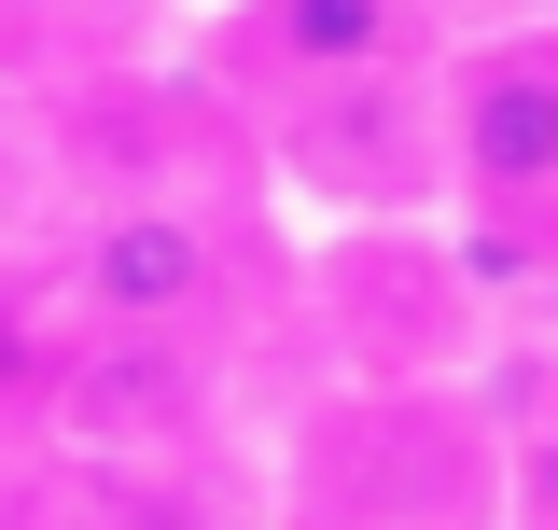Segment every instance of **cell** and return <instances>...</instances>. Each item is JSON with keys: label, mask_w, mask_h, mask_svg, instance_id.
Returning <instances> with one entry per match:
<instances>
[{"label": "cell", "mask_w": 558, "mask_h": 530, "mask_svg": "<svg viewBox=\"0 0 558 530\" xmlns=\"http://www.w3.org/2000/svg\"><path fill=\"white\" fill-rule=\"evenodd\" d=\"M447 168H461V196H502V209L558 196V43L461 57V84H447Z\"/></svg>", "instance_id": "obj_1"}, {"label": "cell", "mask_w": 558, "mask_h": 530, "mask_svg": "<svg viewBox=\"0 0 558 530\" xmlns=\"http://www.w3.org/2000/svg\"><path fill=\"white\" fill-rule=\"evenodd\" d=\"M70 293H84V322H98V335H182L209 293H223V252H209L196 209L140 196V209H112V224L84 238Z\"/></svg>", "instance_id": "obj_2"}, {"label": "cell", "mask_w": 558, "mask_h": 530, "mask_svg": "<svg viewBox=\"0 0 558 530\" xmlns=\"http://www.w3.org/2000/svg\"><path fill=\"white\" fill-rule=\"evenodd\" d=\"M70 433H98V447H154V433H182L196 419V363H182V335H98V349H70Z\"/></svg>", "instance_id": "obj_3"}, {"label": "cell", "mask_w": 558, "mask_h": 530, "mask_svg": "<svg viewBox=\"0 0 558 530\" xmlns=\"http://www.w3.org/2000/svg\"><path fill=\"white\" fill-rule=\"evenodd\" d=\"M266 43L307 84H377L405 57V0H266Z\"/></svg>", "instance_id": "obj_4"}, {"label": "cell", "mask_w": 558, "mask_h": 530, "mask_svg": "<svg viewBox=\"0 0 558 530\" xmlns=\"http://www.w3.org/2000/svg\"><path fill=\"white\" fill-rule=\"evenodd\" d=\"M517 530H558V405L517 433Z\"/></svg>", "instance_id": "obj_5"}]
</instances>
